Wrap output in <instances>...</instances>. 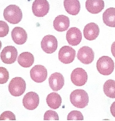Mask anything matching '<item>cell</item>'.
<instances>
[{"mask_svg": "<svg viewBox=\"0 0 115 121\" xmlns=\"http://www.w3.org/2000/svg\"><path fill=\"white\" fill-rule=\"evenodd\" d=\"M3 14L5 19L12 24H18L23 18L22 10L16 5H10L6 7Z\"/></svg>", "mask_w": 115, "mask_h": 121, "instance_id": "6da1fadb", "label": "cell"}, {"mask_svg": "<svg viewBox=\"0 0 115 121\" xmlns=\"http://www.w3.org/2000/svg\"><path fill=\"white\" fill-rule=\"evenodd\" d=\"M70 101L75 107L82 109L88 105L89 97L87 92L82 89L73 91L70 96Z\"/></svg>", "mask_w": 115, "mask_h": 121, "instance_id": "7a4b0ae2", "label": "cell"}, {"mask_svg": "<svg viewBox=\"0 0 115 121\" xmlns=\"http://www.w3.org/2000/svg\"><path fill=\"white\" fill-rule=\"evenodd\" d=\"M96 67L100 73L104 76H109L113 73L114 69V62L110 57L103 56L97 60Z\"/></svg>", "mask_w": 115, "mask_h": 121, "instance_id": "3957f363", "label": "cell"}, {"mask_svg": "<svg viewBox=\"0 0 115 121\" xmlns=\"http://www.w3.org/2000/svg\"><path fill=\"white\" fill-rule=\"evenodd\" d=\"M25 81L21 77L13 78L8 85V90L11 94L15 97H18L23 95L26 89Z\"/></svg>", "mask_w": 115, "mask_h": 121, "instance_id": "277c9868", "label": "cell"}, {"mask_svg": "<svg viewBox=\"0 0 115 121\" xmlns=\"http://www.w3.org/2000/svg\"><path fill=\"white\" fill-rule=\"evenodd\" d=\"M50 5L47 0H36L32 5L33 13L37 17H43L46 15L50 9Z\"/></svg>", "mask_w": 115, "mask_h": 121, "instance_id": "5b68a950", "label": "cell"}, {"mask_svg": "<svg viewBox=\"0 0 115 121\" xmlns=\"http://www.w3.org/2000/svg\"><path fill=\"white\" fill-rule=\"evenodd\" d=\"M76 52L71 47L64 46L60 49L58 52V59L62 63L69 64L74 60Z\"/></svg>", "mask_w": 115, "mask_h": 121, "instance_id": "8992f818", "label": "cell"}, {"mask_svg": "<svg viewBox=\"0 0 115 121\" xmlns=\"http://www.w3.org/2000/svg\"><path fill=\"white\" fill-rule=\"evenodd\" d=\"M18 56V51L14 46H8L2 50L0 54L1 60L4 63L11 64L15 62Z\"/></svg>", "mask_w": 115, "mask_h": 121, "instance_id": "52a82bcc", "label": "cell"}, {"mask_svg": "<svg viewBox=\"0 0 115 121\" xmlns=\"http://www.w3.org/2000/svg\"><path fill=\"white\" fill-rule=\"evenodd\" d=\"M58 46V42L57 39L53 35L45 36L41 42V48L46 53H53L57 50Z\"/></svg>", "mask_w": 115, "mask_h": 121, "instance_id": "ba28073f", "label": "cell"}, {"mask_svg": "<svg viewBox=\"0 0 115 121\" xmlns=\"http://www.w3.org/2000/svg\"><path fill=\"white\" fill-rule=\"evenodd\" d=\"M32 80L38 83H42L46 80L48 76L47 69L41 65H37L34 66L30 71Z\"/></svg>", "mask_w": 115, "mask_h": 121, "instance_id": "9c48e42d", "label": "cell"}, {"mask_svg": "<svg viewBox=\"0 0 115 121\" xmlns=\"http://www.w3.org/2000/svg\"><path fill=\"white\" fill-rule=\"evenodd\" d=\"M88 77L87 72L82 68L75 69L71 75V81L73 84L78 86H82L86 84Z\"/></svg>", "mask_w": 115, "mask_h": 121, "instance_id": "30bf717a", "label": "cell"}, {"mask_svg": "<svg viewBox=\"0 0 115 121\" xmlns=\"http://www.w3.org/2000/svg\"><path fill=\"white\" fill-rule=\"evenodd\" d=\"M77 57L82 63L85 65L89 64L92 63L94 59V52L89 47L83 46L79 50Z\"/></svg>", "mask_w": 115, "mask_h": 121, "instance_id": "8fae6325", "label": "cell"}, {"mask_svg": "<svg viewBox=\"0 0 115 121\" xmlns=\"http://www.w3.org/2000/svg\"><path fill=\"white\" fill-rule=\"evenodd\" d=\"M22 103L24 108L27 110H35L39 104V95L35 92H28L23 97Z\"/></svg>", "mask_w": 115, "mask_h": 121, "instance_id": "7c38bea8", "label": "cell"}, {"mask_svg": "<svg viewBox=\"0 0 115 121\" xmlns=\"http://www.w3.org/2000/svg\"><path fill=\"white\" fill-rule=\"evenodd\" d=\"M66 38L70 45L76 46L79 45L81 41L82 35L79 29L76 27H72L67 31Z\"/></svg>", "mask_w": 115, "mask_h": 121, "instance_id": "4fadbf2b", "label": "cell"}, {"mask_svg": "<svg viewBox=\"0 0 115 121\" xmlns=\"http://www.w3.org/2000/svg\"><path fill=\"white\" fill-rule=\"evenodd\" d=\"M50 87L54 91H58L64 85V78L60 73H55L51 75L49 79Z\"/></svg>", "mask_w": 115, "mask_h": 121, "instance_id": "5bb4252c", "label": "cell"}, {"mask_svg": "<svg viewBox=\"0 0 115 121\" xmlns=\"http://www.w3.org/2000/svg\"><path fill=\"white\" fill-rule=\"evenodd\" d=\"M11 35L13 41L16 44L21 45L26 42L27 34L25 30L22 27L16 26L12 30Z\"/></svg>", "mask_w": 115, "mask_h": 121, "instance_id": "9a60e30c", "label": "cell"}, {"mask_svg": "<svg viewBox=\"0 0 115 121\" xmlns=\"http://www.w3.org/2000/svg\"><path fill=\"white\" fill-rule=\"evenodd\" d=\"M83 33L85 39L89 41H93L95 40L99 36L100 29L95 23H90L85 26Z\"/></svg>", "mask_w": 115, "mask_h": 121, "instance_id": "2e32d148", "label": "cell"}, {"mask_svg": "<svg viewBox=\"0 0 115 121\" xmlns=\"http://www.w3.org/2000/svg\"><path fill=\"white\" fill-rule=\"evenodd\" d=\"M70 20L68 17L63 15L58 16L53 21L54 29L59 32H62L68 29L70 26Z\"/></svg>", "mask_w": 115, "mask_h": 121, "instance_id": "e0dca14e", "label": "cell"}, {"mask_svg": "<svg viewBox=\"0 0 115 121\" xmlns=\"http://www.w3.org/2000/svg\"><path fill=\"white\" fill-rule=\"evenodd\" d=\"M86 9L90 13L96 14L104 9L105 4L103 0H87L85 3Z\"/></svg>", "mask_w": 115, "mask_h": 121, "instance_id": "ac0fdd59", "label": "cell"}, {"mask_svg": "<svg viewBox=\"0 0 115 121\" xmlns=\"http://www.w3.org/2000/svg\"><path fill=\"white\" fill-rule=\"evenodd\" d=\"M64 6L66 11L71 15H76L80 11V4L79 1L78 0H64Z\"/></svg>", "mask_w": 115, "mask_h": 121, "instance_id": "d6986e66", "label": "cell"}, {"mask_svg": "<svg viewBox=\"0 0 115 121\" xmlns=\"http://www.w3.org/2000/svg\"><path fill=\"white\" fill-rule=\"evenodd\" d=\"M35 61L34 56L29 52H24L20 54L18 58V63L22 67L29 68L33 64Z\"/></svg>", "mask_w": 115, "mask_h": 121, "instance_id": "ffe728a7", "label": "cell"}, {"mask_svg": "<svg viewBox=\"0 0 115 121\" xmlns=\"http://www.w3.org/2000/svg\"><path fill=\"white\" fill-rule=\"evenodd\" d=\"M48 106L51 109L56 110L61 106L62 99L60 95L55 92L51 93L48 95L46 98Z\"/></svg>", "mask_w": 115, "mask_h": 121, "instance_id": "44dd1931", "label": "cell"}, {"mask_svg": "<svg viewBox=\"0 0 115 121\" xmlns=\"http://www.w3.org/2000/svg\"><path fill=\"white\" fill-rule=\"evenodd\" d=\"M115 9L110 7L105 10L103 14V22L106 26L115 27Z\"/></svg>", "mask_w": 115, "mask_h": 121, "instance_id": "7402d4cb", "label": "cell"}, {"mask_svg": "<svg viewBox=\"0 0 115 121\" xmlns=\"http://www.w3.org/2000/svg\"><path fill=\"white\" fill-rule=\"evenodd\" d=\"M103 91L107 97L111 98H115V80L109 79L106 81L103 85Z\"/></svg>", "mask_w": 115, "mask_h": 121, "instance_id": "603a6c76", "label": "cell"}, {"mask_svg": "<svg viewBox=\"0 0 115 121\" xmlns=\"http://www.w3.org/2000/svg\"><path fill=\"white\" fill-rule=\"evenodd\" d=\"M84 116L80 111L73 110L68 114L67 117V120H83Z\"/></svg>", "mask_w": 115, "mask_h": 121, "instance_id": "cb8c5ba5", "label": "cell"}, {"mask_svg": "<svg viewBox=\"0 0 115 121\" xmlns=\"http://www.w3.org/2000/svg\"><path fill=\"white\" fill-rule=\"evenodd\" d=\"M59 120V117L57 112L53 110H48L44 115V120Z\"/></svg>", "mask_w": 115, "mask_h": 121, "instance_id": "d4e9b609", "label": "cell"}, {"mask_svg": "<svg viewBox=\"0 0 115 121\" xmlns=\"http://www.w3.org/2000/svg\"><path fill=\"white\" fill-rule=\"evenodd\" d=\"M9 78V73L5 68L0 67V83L4 84L8 81Z\"/></svg>", "mask_w": 115, "mask_h": 121, "instance_id": "484cf974", "label": "cell"}, {"mask_svg": "<svg viewBox=\"0 0 115 121\" xmlns=\"http://www.w3.org/2000/svg\"><path fill=\"white\" fill-rule=\"evenodd\" d=\"M9 31V27L6 22L0 21V37H4L8 34Z\"/></svg>", "mask_w": 115, "mask_h": 121, "instance_id": "4316f807", "label": "cell"}, {"mask_svg": "<svg viewBox=\"0 0 115 121\" xmlns=\"http://www.w3.org/2000/svg\"><path fill=\"white\" fill-rule=\"evenodd\" d=\"M0 120H16L15 115L11 111H5L2 113L0 117Z\"/></svg>", "mask_w": 115, "mask_h": 121, "instance_id": "83f0119b", "label": "cell"}]
</instances>
